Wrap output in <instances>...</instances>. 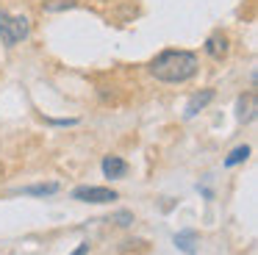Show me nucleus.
<instances>
[{
	"label": "nucleus",
	"mask_w": 258,
	"mask_h": 255,
	"mask_svg": "<svg viewBox=\"0 0 258 255\" xmlns=\"http://www.w3.org/2000/svg\"><path fill=\"white\" fill-rule=\"evenodd\" d=\"M150 75L164 83H183L197 75V55L189 50H161L150 61Z\"/></svg>",
	"instance_id": "nucleus-1"
},
{
	"label": "nucleus",
	"mask_w": 258,
	"mask_h": 255,
	"mask_svg": "<svg viewBox=\"0 0 258 255\" xmlns=\"http://www.w3.org/2000/svg\"><path fill=\"white\" fill-rule=\"evenodd\" d=\"M31 33V22L28 17L23 14H9V11H0V39L6 47H14L17 42H23L25 36Z\"/></svg>",
	"instance_id": "nucleus-2"
},
{
	"label": "nucleus",
	"mask_w": 258,
	"mask_h": 255,
	"mask_svg": "<svg viewBox=\"0 0 258 255\" xmlns=\"http://www.w3.org/2000/svg\"><path fill=\"white\" fill-rule=\"evenodd\" d=\"M73 200L103 205V203H114V200H117V192H114V188H106V186H78V188H73Z\"/></svg>",
	"instance_id": "nucleus-3"
},
{
	"label": "nucleus",
	"mask_w": 258,
	"mask_h": 255,
	"mask_svg": "<svg viewBox=\"0 0 258 255\" xmlns=\"http://www.w3.org/2000/svg\"><path fill=\"white\" fill-rule=\"evenodd\" d=\"M100 169H103V175L106 177H111V180H117V177H125L128 175V161L125 158H119V155H106L103 158V164H100Z\"/></svg>",
	"instance_id": "nucleus-4"
},
{
	"label": "nucleus",
	"mask_w": 258,
	"mask_h": 255,
	"mask_svg": "<svg viewBox=\"0 0 258 255\" xmlns=\"http://www.w3.org/2000/svg\"><path fill=\"white\" fill-rule=\"evenodd\" d=\"M211 100H214V89H203V92H197L195 97H191L189 103H186L183 116H186V119H191V116H195V114H200V111L206 108L208 103H211Z\"/></svg>",
	"instance_id": "nucleus-5"
},
{
	"label": "nucleus",
	"mask_w": 258,
	"mask_h": 255,
	"mask_svg": "<svg viewBox=\"0 0 258 255\" xmlns=\"http://www.w3.org/2000/svg\"><path fill=\"white\" fill-rule=\"evenodd\" d=\"M206 53L211 55V58L222 61L225 55H228V39H225V33H211V36L206 39Z\"/></svg>",
	"instance_id": "nucleus-6"
},
{
	"label": "nucleus",
	"mask_w": 258,
	"mask_h": 255,
	"mask_svg": "<svg viewBox=\"0 0 258 255\" xmlns=\"http://www.w3.org/2000/svg\"><path fill=\"white\" fill-rule=\"evenodd\" d=\"M175 247L180 249V252H186V255H195L197 252V233L195 230H180V233H175Z\"/></svg>",
	"instance_id": "nucleus-7"
},
{
	"label": "nucleus",
	"mask_w": 258,
	"mask_h": 255,
	"mask_svg": "<svg viewBox=\"0 0 258 255\" xmlns=\"http://www.w3.org/2000/svg\"><path fill=\"white\" fill-rule=\"evenodd\" d=\"M239 122H250L252 116H255V92L244 94V97H239Z\"/></svg>",
	"instance_id": "nucleus-8"
},
{
	"label": "nucleus",
	"mask_w": 258,
	"mask_h": 255,
	"mask_svg": "<svg viewBox=\"0 0 258 255\" xmlns=\"http://www.w3.org/2000/svg\"><path fill=\"white\" fill-rule=\"evenodd\" d=\"M58 183H42V186H28L23 188V194H31V197H47V194H56Z\"/></svg>",
	"instance_id": "nucleus-9"
},
{
	"label": "nucleus",
	"mask_w": 258,
	"mask_h": 255,
	"mask_svg": "<svg viewBox=\"0 0 258 255\" xmlns=\"http://www.w3.org/2000/svg\"><path fill=\"white\" fill-rule=\"evenodd\" d=\"M78 6V0H42V9L45 11H67V9H75Z\"/></svg>",
	"instance_id": "nucleus-10"
},
{
	"label": "nucleus",
	"mask_w": 258,
	"mask_h": 255,
	"mask_svg": "<svg viewBox=\"0 0 258 255\" xmlns=\"http://www.w3.org/2000/svg\"><path fill=\"white\" fill-rule=\"evenodd\" d=\"M247 155H250V147H247V144H241V147L230 150V155L225 158V166H236V164H241V161H247Z\"/></svg>",
	"instance_id": "nucleus-11"
},
{
	"label": "nucleus",
	"mask_w": 258,
	"mask_h": 255,
	"mask_svg": "<svg viewBox=\"0 0 258 255\" xmlns=\"http://www.w3.org/2000/svg\"><path fill=\"white\" fill-rule=\"evenodd\" d=\"M111 222H117V225H131V222H134V214H131V211H117V214L111 216Z\"/></svg>",
	"instance_id": "nucleus-12"
},
{
	"label": "nucleus",
	"mask_w": 258,
	"mask_h": 255,
	"mask_svg": "<svg viewBox=\"0 0 258 255\" xmlns=\"http://www.w3.org/2000/svg\"><path fill=\"white\" fill-rule=\"evenodd\" d=\"M50 125H75L78 119H47Z\"/></svg>",
	"instance_id": "nucleus-13"
},
{
	"label": "nucleus",
	"mask_w": 258,
	"mask_h": 255,
	"mask_svg": "<svg viewBox=\"0 0 258 255\" xmlns=\"http://www.w3.org/2000/svg\"><path fill=\"white\" fill-rule=\"evenodd\" d=\"M86 252H89V241H84V244H81V247H78V249H75V252H73V255H86Z\"/></svg>",
	"instance_id": "nucleus-14"
}]
</instances>
